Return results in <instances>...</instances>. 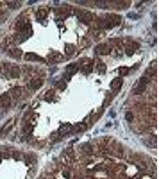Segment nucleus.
<instances>
[{"instance_id":"nucleus-1","label":"nucleus","mask_w":159,"mask_h":179,"mask_svg":"<svg viewBox=\"0 0 159 179\" xmlns=\"http://www.w3.org/2000/svg\"><path fill=\"white\" fill-rule=\"evenodd\" d=\"M150 82L148 78L146 76H142L139 79V82L138 86L135 89V94H139L143 93L146 89L147 85Z\"/></svg>"},{"instance_id":"nucleus-2","label":"nucleus","mask_w":159,"mask_h":179,"mask_svg":"<svg viewBox=\"0 0 159 179\" xmlns=\"http://www.w3.org/2000/svg\"><path fill=\"white\" fill-rule=\"evenodd\" d=\"M31 28L29 25H25L22 28V30L20 31V35H19V41L23 42L27 40L31 35Z\"/></svg>"},{"instance_id":"nucleus-3","label":"nucleus","mask_w":159,"mask_h":179,"mask_svg":"<svg viewBox=\"0 0 159 179\" xmlns=\"http://www.w3.org/2000/svg\"><path fill=\"white\" fill-rule=\"evenodd\" d=\"M123 84V80L120 78H114L111 83V89L113 91L117 92L120 90Z\"/></svg>"},{"instance_id":"nucleus-4","label":"nucleus","mask_w":159,"mask_h":179,"mask_svg":"<svg viewBox=\"0 0 159 179\" xmlns=\"http://www.w3.org/2000/svg\"><path fill=\"white\" fill-rule=\"evenodd\" d=\"M24 59L27 61H42L43 59L41 57L39 56L36 54L33 53H27L25 54Z\"/></svg>"},{"instance_id":"nucleus-5","label":"nucleus","mask_w":159,"mask_h":179,"mask_svg":"<svg viewBox=\"0 0 159 179\" xmlns=\"http://www.w3.org/2000/svg\"><path fill=\"white\" fill-rule=\"evenodd\" d=\"M64 57L59 52H54L50 56V61L53 63L60 62L63 61Z\"/></svg>"},{"instance_id":"nucleus-6","label":"nucleus","mask_w":159,"mask_h":179,"mask_svg":"<svg viewBox=\"0 0 159 179\" xmlns=\"http://www.w3.org/2000/svg\"><path fill=\"white\" fill-rule=\"evenodd\" d=\"M78 17L81 19L83 22H89L93 19V15L91 13L90 11H83L81 13L80 16H78Z\"/></svg>"},{"instance_id":"nucleus-7","label":"nucleus","mask_w":159,"mask_h":179,"mask_svg":"<svg viewBox=\"0 0 159 179\" xmlns=\"http://www.w3.org/2000/svg\"><path fill=\"white\" fill-rule=\"evenodd\" d=\"M10 99L7 94H4L0 98V104L3 108H8L10 105Z\"/></svg>"},{"instance_id":"nucleus-8","label":"nucleus","mask_w":159,"mask_h":179,"mask_svg":"<svg viewBox=\"0 0 159 179\" xmlns=\"http://www.w3.org/2000/svg\"><path fill=\"white\" fill-rule=\"evenodd\" d=\"M43 85L42 80L40 79H33L30 83L31 87L33 90H38L41 88Z\"/></svg>"},{"instance_id":"nucleus-9","label":"nucleus","mask_w":159,"mask_h":179,"mask_svg":"<svg viewBox=\"0 0 159 179\" xmlns=\"http://www.w3.org/2000/svg\"><path fill=\"white\" fill-rule=\"evenodd\" d=\"M71 126L69 124H64L61 125L59 130V134L61 135H64L69 133L71 130Z\"/></svg>"},{"instance_id":"nucleus-10","label":"nucleus","mask_w":159,"mask_h":179,"mask_svg":"<svg viewBox=\"0 0 159 179\" xmlns=\"http://www.w3.org/2000/svg\"><path fill=\"white\" fill-rule=\"evenodd\" d=\"M10 76L12 78H18L20 76V69L18 66H13L10 70Z\"/></svg>"},{"instance_id":"nucleus-11","label":"nucleus","mask_w":159,"mask_h":179,"mask_svg":"<svg viewBox=\"0 0 159 179\" xmlns=\"http://www.w3.org/2000/svg\"><path fill=\"white\" fill-rule=\"evenodd\" d=\"M78 68L76 66V65L74 64H71L69 66H67V69L66 70V74L67 75H72L74 73L76 72L78 70Z\"/></svg>"},{"instance_id":"nucleus-12","label":"nucleus","mask_w":159,"mask_h":179,"mask_svg":"<svg viewBox=\"0 0 159 179\" xmlns=\"http://www.w3.org/2000/svg\"><path fill=\"white\" fill-rule=\"evenodd\" d=\"M22 55V51L19 49H14L11 50L10 53V56L13 58H20Z\"/></svg>"},{"instance_id":"nucleus-13","label":"nucleus","mask_w":159,"mask_h":179,"mask_svg":"<svg viewBox=\"0 0 159 179\" xmlns=\"http://www.w3.org/2000/svg\"><path fill=\"white\" fill-rule=\"evenodd\" d=\"M8 6L10 8H14V9H16V8H19L21 7V2L20 1H12V2L8 3Z\"/></svg>"},{"instance_id":"nucleus-14","label":"nucleus","mask_w":159,"mask_h":179,"mask_svg":"<svg viewBox=\"0 0 159 179\" xmlns=\"http://www.w3.org/2000/svg\"><path fill=\"white\" fill-rule=\"evenodd\" d=\"M107 1H96V5L99 8H107Z\"/></svg>"},{"instance_id":"nucleus-15","label":"nucleus","mask_w":159,"mask_h":179,"mask_svg":"<svg viewBox=\"0 0 159 179\" xmlns=\"http://www.w3.org/2000/svg\"><path fill=\"white\" fill-rule=\"evenodd\" d=\"M93 71V68L89 65H86L84 66L82 68V73L85 74H88Z\"/></svg>"},{"instance_id":"nucleus-16","label":"nucleus","mask_w":159,"mask_h":179,"mask_svg":"<svg viewBox=\"0 0 159 179\" xmlns=\"http://www.w3.org/2000/svg\"><path fill=\"white\" fill-rule=\"evenodd\" d=\"M129 69L127 67H122L119 69V74L121 76H124L128 73Z\"/></svg>"},{"instance_id":"nucleus-17","label":"nucleus","mask_w":159,"mask_h":179,"mask_svg":"<svg viewBox=\"0 0 159 179\" xmlns=\"http://www.w3.org/2000/svg\"><path fill=\"white\" fill-rule=\"evenodd\" d=\"M133 115H132V113L131 112H127L125 115V118L129 122H132L133 119Z\"/></svg>"},{"instance_id":"nucleus-18","label":"nucleus","mask_w":159,"mask_h":179,"mask_svg":"<svg viewBox=\"0 0 159 179\" xmlns=\"http://www.w3.org/2000/svg\"><path fill=\"white\" fill-rule=\"evenodd\" d=\"M127 17H128L129 18L133 19H137V18L136 17H137L138 18L139 16L137 14L134 13L133 11H132V12H129L127 14Z\"/></svg>"},{"instance_id":"nucleus-19","label":"nucleus","mask_w":159,"mask_h":179,"mask_svg":"<svg viewBox=\"0 0 159 179\" xmlns=\"http://www.w3.org/2000/svg\"><path fill=\"white\" fill-rule=\"evenodd\" d=\"M12 94L14 97H17L21 95V91L19 90H14V92L12 93Z\"/></svg>"},{"instance_id":"nucleus-20","label":"nucleus","mask_w":159,"mask_h":179,"mask_svg":"<svg viewBox=\"0 0 159 179\" xmlns=\"http://www.w3.org/2000/svg\"><path fill=\"white\" fill-rule=\"evenodd\" d=\"M126 53L128 56H132L134 53V50L131 47H127L126 49Z\"/></svg>"},{"instance_id":"nucleus-21","label":"nucleus","mask_w":159,"mask_h":179,"mask_svg":"<svg viewBox=\"0 0 159 179\" xmlns=\"http://www.w3.org/2000/svg\"><path fill=\"white\" fill-rule=\"evenodd\" d=\"M46 11H45V10H40V11L38 12V13L40 14V16H39V18L40 19H43L44 18V17L45 16V14H46Z\"/></svg>"},{"instance_id":"nucleus-22","label":"nucleus","mask_w":159,"mask_h":179,"mask_svg":"<svg viewBox=\"0 0 159 179\" xmlns=\"http://www.w3.org/2000/svg\"><path fill=\"white\" fill-rule=\"evenodd\" d=\"M76 2H77V3L80 4H85L86 1H76Z\"/></svg>"},{"instance_id":"nucleus-23","label":"nucleus","mask_w":159,"mask_h":179,"mask_svg":"<svg viewBox=\"0 0 159 179\" xmlns=\"http://www.w3.org/2000/svg\"><path fill=\"white\" fill-rule=\"evenodd\" d=\"M1 159L0 158V164H1Z\"/></svg>"}]
</instances>
